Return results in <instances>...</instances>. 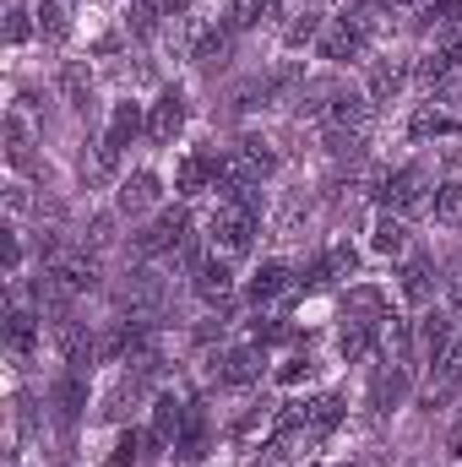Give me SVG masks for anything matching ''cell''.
Segmentation results:
<instances>
[{"label": "cell", "mask_w": 462, "mask_h": 467, "mask_svg": "<svg viewBox=\"0 0 462 467\" xmlns=\"http://www.w3.org/2000/svg\"><path fill=\"white\" fill-rule=\"evenodd\" d=\"M375 196H381V207L397 213V218H425V213H436V180H430L419 163H403V169L381 174Z\"/></svg>", "instance_id": "1"}, {"label": "cell", "mask_w": 462, "mask_h": 467, "mask_svg": "<svg viewBox=\"0 0 462 467\" xmlns=\"http://www.w3.org/2000/svg\"><path fill=\"white\" fill-rule=\"evenodd\" d=\"M256 223H261L256 207H245V202H213V213H207V244H213L218 255L239 261V255L256 244Z\"/></svg>", "instance_id": "2"}, {"label": "cell", "mask_w": 462, "mask_h": 467, "mask_svg": "<svg viewBox=\"0 0 462 467\" xmlns=\"http://www.w3.org/2000/svg\"><path fill=\"white\" fill-rule=\"evenodd\" d=\"M136 136H147V104L120 99L115 109H110L104 136H99V163H104V169H120V158L131 152V141H136Z\"/></svg>", "instance_id": "3"}, {"label": "cell", "mask_w": 462, "mask_h": 467, "mask_svg": "<svg viewBox=\"0 0 462 467\" xmlns=\"http://www.w3.org/2000/svg\"><path fill=\"white\" fill-rule=\"evenodd\" d=\"M364 49H370V22H364V16H332V22L321 27V38H316V55H321L327 66L364 60Z\"/></svg>", "instance_id": "4"}, {"label": "cell", "mask_w": 462, "mask_h": 467, "mask_svg": "<svg viewBox=\"0 0 462 467\" xmlns=\"http://www.w3.org/2000/svg\"><path fill=\"white\" fill-rule=\"evenodd\" d=\"M88 375L93 369H60L55 380H49V419H55V430H77L82 424V413H88Z\"/></svg>", "instance_id": "5"}, {"label": "cell", "mask_w": 462, "mask_h": 467, "mask_svg": "<svg viewBox=\"0 0 462 467\" xmlns=\"http://www.w3.org/2000/svg\"><path fill=\"white\" fill-rule=\"evenodd\" d=\"M185 239H191V213H185V207H163L147 229L131 239V250H136V255H169V261H174Z\"/></svg>", "instance_id": "6"}, {"label": "cell", "mask_w": 462, "mask_h": 467, "mask_svg": "<svg viewBox=\"0 0 462 467\" xmlns=\"http://www.w3.org/2000/svg\"><path fill=\"white\" fill-rule=\"evenodd\" d=\"M185 119H191V99H185V88H158V99L147 104V141L152 147H174V136L185 130Z\"/></svg>", "instance_id": "7"}, {"label": "cell", "mask_w": 462, "mask_h": 467, "mask_svg": "<svg viewBox=\"0 0 462 467\" xmlns=\"http://www.w3.org/2000/svg\"><path fill=\"white\" fill-rule=\"evenodd\" d=\"M185 419H191V402H185L180 391H158V397H152V424H147V457L174 451Z\"/></svg>", "instance_id": "8"}, {"label": "cell", "mask_w": 462, "mask_h": 467, "mask_svg": "<svg viewBox=\"0 0 462 467\" xmlns=\"http://www.w3.org/2000/svg\"><path fill=\"white\" fill-rule=\"evenodd\" d=\"M457 71H462V27H452V33H436V44L419 55L414 82H419V88H441V82H452Z\"/></svg>", "instance_id": "9"}, {"label": "cell", "mask_w": 462, "mask_h": 467, "mask_svg": "<svg viewBox=\"0 0 462 467\" xmlns=\"http://www.w3.org/2000/svg\"><path fill=\"white\" fill-rule=\"evenodd\" d=\"M261 375H267V348H261V343H234V348H224L213 358V380L229 386V391L256 386Z\"/></svg>", "instance_id": "10"}, {"label": "cell", "mask_w": 462, "mask_h": 467, "mask_svg": "<svg viewBox=\"0 0 462 467\" xmlns=\"http://www.w3.org/2000/svg\"><path fill=\"white\" fill-rule=\"evenodd\" d=\"M452 316L446 310H425L419 321H414V364L419 369H436L446 353H452Z\"/></svg>", "instance_id": "11"}, {"label": "cell", "mask_w": 462, "mask_h": 467, "mask_svg": "<svg viewBox=\"0 0 462 467\" xmlns=\"http://www.w3.org/2000/svg\"><path fill=\"white\" fill-rule=\"evenodd\" d=\"M299 288V277H294V266L289 261H261L250 277H245V299L256 305V310H272L283 294H294Z\"/></svg>", "instance_id": "12"}, {"label": "cell", "mask_w": 462, "mask_h": 467, "mask_svg": "<svg viewBox=\"0 0 462 467\" xmlns=\"http://www.w3.org/2000/svg\"><path fill=\"white\" fill-rule=\"evenodd\" d=\"M436 288H441L436 261H430L425 250H408V255H403V266H397V294H403L408 305H430V299H436Z\"/></svg>", "instance_id": "13"}, {"label": "cell", "mask_w": 462, "mask_h": 467, "mask_svg": "<svg viewBox=\"0 0 462 467\" xmlns=\"http://www.w3.org/2000/svg\"><path fill=\"white\" fill-rule=\"evenodd\" d=\"M191 288H196V294H202V305H213V310H218V305H229V299H234V261L213 250V255L191 272Z\"/></svg>", "instance_id": "14"}, {"label": "cell", "mask_w": 462, "mask_h": 467, "mask_svg": "<svg viewBox=\"0 0 462 467\" xmlns=\"http://www.w3.org/2000/svg\"><path fill=\"white\" fill-rule=\"evenodd\" d=\"M321 115H327V125H338V130H364L370 115H375V104H370L359 88H327Z\"/></svg>", "instance_id": "15"}, {"label": "cell", "mask_w": 462, "mask_h": 467, "mask_svg": "<svg viewBox=\"0 0 462 467\" xmlns=\"http://www.w3.org/2000/svg\"><path fill=\"white\" fill-rule=\"evenodd\" d=\"M392 316V294L381 283H348L343 294V321H364V327H381Z\"/></svg>", "instance_id": "16"}, {"label": "cell", "mask_w": 462, "mask_h": 467, "mask_svg": "<svg viewBox=\"0 0 462 467\" xmlns=\"http://www.w3.org/2000/svg\"><path fill=\"white\" fill-rule=\"evenodd\" d=\"M158 196H163V180H158L152 169H136V174H125V180H120L115 207L125 213V218H142V213H152V207H158Z\"/></svg>", "instance_id": "17"}, {"label": "cell", "mask_w": 462, "mask_h": 467, "mask_svg": "<svg viewBox=\"0 0 462 467\" xmlns=\"http://www.w3.org/2000/svg\"><path fill=\"white\" fill-rule=\"evenodd\" d=\"M370 250L375 255H392V261H403L408 250H414V234H408V218H397V213H375L370 218Z\"/></svg>", "instance_id": "18"}, {"label": "cell", "mask_w": 462, "mask_h": 467, "mask_svg": "<svg viewBox=\"0 0 462 467\" xmlns=\"http://www.w3.org/2000/svg\"><path fill=\"white\" fill-rule=\"evenodd\" d=\"M5 343H11V358H16V364H27V358L38 353V316H33L22 299H11V316H5Z\"/></svg>", "instance_id": "19"}, {"label": "cell", "mask_w": 462, "mask_h": 467, "mask_svg": "<svg viewBox=\"0 0 462 467\" xmlns=\"http://www.w3.org/2000/svg\"><path fill=\"white\" fill-rule=\"evenodd\" d=\"M44 272H49V277H55V283H60V288H66L71 299H77V294H93V288H99V266H93L88 255H55V261H49Z\"/></svg>", "instance_id": "20"}, {"label": "cell", "mask_w": 462, "mask_h": 467, "mask_svg": "<svg viewBox=\"0 0 462 467\" xmlns=\"http://www.w3.org/2000/svg\"><path fill=\"white\" fill-rule=\"evenodd\" d=\"M207 446H213L207 408H196V402H191V419H185V430H180V441H174V457H180V462H202V457H207Z\"/></svg>", "instance_id": "21"}, {"label": "cell", "mask_w": 462, "mask_h": 467, "mask_svg": "<svg viewBox=\"0 0 462 467\" xmlns=\"http://www.w3.org/2000/svg\"><path fill=\"white\" fill-rule=\"evenodd\" d=\"M55 82H60V99H66L77 115H82V119L93 115V77H88V66H82V60H66Z\"/></svg>", "instance_id": "22"}, {"label": "cell", "mask_w": 462, "mask_h": 467, "mask_svg": "<svg viewBox=\"0 0 462 467\" xmlns=\"http://www.w3.org/2000/svg\"><path fill=\"white\" fill-rule=\"evenodd\" d=\"M452 391H462V337L452 343V353L430 369V386H425V402L436 408V402H446Z\"/></svg>", "instance_id": "23"}, {"label": "cell", "mask_w": 462, "mask_h": 467, "mask_svg": "<svg viewBox=\"0 0 462 467\" xmlns=\"http://www.w3.org/2000/svg\"><path fill=\"white\" fill-rule=\"evenodd\" d=\"M408 77H414V71H408L403 60H375V66H370V104H392Z\"/></svg>", "instance_id": "24"}, {"label": "cell", "mask_w": 462, "mask_h": 467, "mask_svg": "<svg viewBox=\"0 0 462 467\" xmlns=\"http://www.w3.org/2000/svg\"><path fill=\"white\" fill-rule=\"evenodd\" d=\"M462 27V0H425L414 16V33H452Z\"/></svg>", "instance_id": "25"}, {"label": "cell", "mask_w": 462, "mask_h": 467, "mask_svg": "<svg viewBox=\"0 0 462 467\" xmlns=\"http://www.w3.org/2000/svg\"><path fill=\"white\" fill-rule=\"evenodd\" d=\"M457 125H462V119L452 115V109H441V104H425L419 115L408 119V136H414V141H430V136H452Z\"/></svg>", "instance_id": "26"}, {"label": "cell", "mask_w": 462, "mask_h": 467, "mask_svg": "<svg viewBox=\"0 0 462 467\" xmlns=\"http://www.w3.org/2000/svg\"><path fill=\"white\" fill-rule=\"evenodd\" d=\"M370 343H375V327H364V321H343V327H338V358H343V364L370 358Z\"/></svg>", "instance_id": "27"}, {"label": "cell", "mask_w": 462, "mask_h": 467, "mask_svg": "<svg viewBox=\"0 0 462 467\" xmlns=\"http://www.w3.org/2000/svg\"><path fill=\"white\" fill-rule=\"evenodd\" d=\"M321 27H327V22H321V11H316V5H305V11L283 27V49H305V44H316V38H321Z\"/></svg>", "instance_id": "28"}, {"label": "cell", "mask_w": 462, "mask_h": 467, "mask_svg": "<svg viewBox=\"0 0 462 467\" xmlns=\"http://www.w3.org/2000/svg\"><path fill=\"white\" fill-rule=\"evenodd\" d=\"M33 16H38V38H49V44H60V38L71 33L66 0H38V5H33Z\"/></svg>", "instance_id": "29"}, {"label": "cell", "mask_w": 462, "mask_h": 467, "mask_svg": "<svg viewBox=\"0 0 462 467\" xmlns=\"http://www.w3.org/2000/svg\"><path fill=\"white\" fill-rule=\"evenodd\" d=\"M5 158H11V169H33V136H27V119L22 115H5Z\"/></svg>", "instance_id": "30"}, {"label": "cell", "mask_w": 462, "mask_h": 467, "mask_svg": "<svg viewBox=\"0 0 462 467\" xmlns=\"http://www.w3.org/2000/svg\"><path fill=\"white\" fill-rule=\"evenodd\" d=\"M441 229H462V185L457 180H446V185H436V213H430Z\"/></svg>", "instance_id": "31"}, {"label": "cell", "mask_w": 462, "mask_h": 467, "mask_svg": "<svg viewBox=\"0 0 462 467\" xmlns=\"http://www.w3.org/2000/svg\"><path fill=\"white\" fill-rule=\"evenodd\" d=\"M136 462H147V435H142V430H120L115 451H110L104 467H136Z\"/></svg>", "instance_id": "32"}, {"label": "cell", "mask_w": 462, "mask_h": 467, "mask_svg": "<svg viewBox=\"0 0 462 467\" xmlns=\"http://www.w3.org/2000/svg\"><path fill=\"white\" fill-rule=\"evenodd\" d=\"M278 11V0H234L229 5V22L234 27H256L261 16H272Z\"/></svg>", "instance_id": "33"}, {"label": "cell", "mask_w": 462, "mask_h": 467, "mask_svg": "<svg viewBox=\"0 0 462 467\" xmlns=\"http://www.w3.org/2000/svg\"><path fill=\"white\" fill-rule=\"evenodd\" d=\"M310 375H316V358H310V353H294V358H283V369H272L278 386H299V380H310Z\"/></svg>", "instance_id": "34"}, {"label": "cell", "mask_w": 462, "mask_h": 467, "mask_svg": "<svg viewBox=\"0 0 462 467\" xmlns=\"http://www.w3.org/2000/svg\"><path fill=\"white\" fill-rule=\"evenodd\" d=\"M5 11H11V22H5V38H11V44H27V33H33V22H27V5H22V0H11Z\"/></svg>", "instance_id": "35"}, {"label": "cell", "mask_w": 462, "mask_h": 467, "mask_svg": "<svg viewBox=\"0 0 462 467\" xmlns=\"http://www.w3.org/2000/svg\"><path fill=\"white\" fill-rule=\"evenodd\" d=\"M446 451H452V457H462V413H457V424H452V435H446Z\"/></svg>", "instance_id": "36"}]
</instances>
